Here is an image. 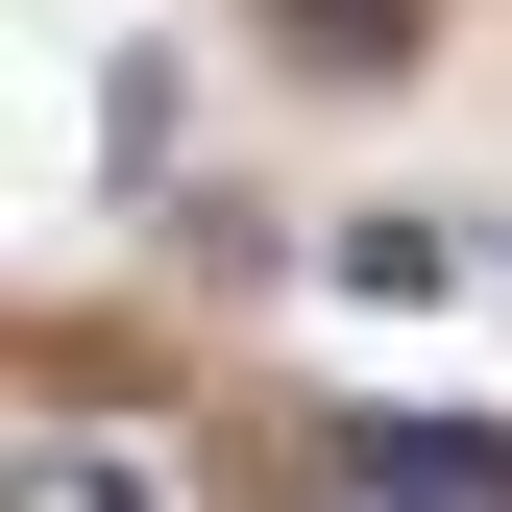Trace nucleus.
Returning a JSON list of instances; mask_svg holds the SVG:
<instances>
[{"mask_svg": "<svg viewBox=\"0 0 512 512\" xmlns=\"http://www.w3.org/2000/svg\"><path fill=\"white\" fill-rule=\"evenodd\" d=\"M317 512H512V439H464V415H366L342 464H317Z\"/></svg>", "mask_w": 512, "mask_h": 512, "instance_id": "1", "label": "nucleus"}, {"mask_svg": "<svg viewBox=\"0 0 512 512\" xmlns=\"http://www.w3.org/2000/svg\"><path fill=\"white\" fill-rule=\"evenodd\" d=\"M25 512H171V464L98 439V415H25Z\"/></svg>", "mask_w": 512, "mask_h": 512, "instance_id": "2", "label": "nucleus"}]
</instances>
